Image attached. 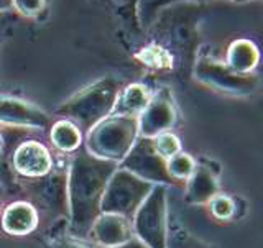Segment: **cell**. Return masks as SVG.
<instances>
[{"label":"cell","instance_id":"obj_1","mask_svg":"<svg viewBox=\"0 0 263 248\" xmlns=\"http://www.w3.org/2000/svg\"><path fill=\"white\" fill-rule=\"evenodd\" d=\"M119 163L97 158L86 148H79L68 169L69 224L68 232L86 238L96 220L101 216V202L105 187Z\"/></svg>","mask_w":263,"mask_h":248},{"label":"cell","instance_id":"obj_2","mask_svg":"<svg viewBox=\"0 0 263 248\" xmlns=\"http://www.w3.org/2000/svg\"><path fill=\"white\" fill-rule=\"evenodd\" d=\"M120 94V82L112 76H107L101 81L94 82L89 87L82 89L69 101L56 109V115L60 119L71 120L76 123L81 131L94 128L99 122L110 117L112 110Z\"/></svg>","mask_w":263,"mask_h":248},{"label":"cell","instance_id":"obj_3","mask_svg":"<svg viewBox=\"0 0 263 248\" xmlns=\"http://www.w3.org/2000/svg\"><path fill=\"white\" fill-rule=\"evenodd\" d=\"M22 193L28 202L38 211L46 224L56 220H69V197H68V169L64 164H54L45 176L16 179Z\"/></svg>","mask_w":263,"mask_h":248},{"label":"cell","instance_id":"obj_4","mask_svg":"<svg viewBox=\"0 0 263 248\" xmlns=\"http://www.w3.org/2000/svg\"><path fill=\"white\" fill-rule=\"evenodd\" d=\"M138 138V117H110L87 131L86 150L97 158L120 163Z\"/></svg>","mask_w":263,"mask_h":248},{"label":"cell","instance_id":"obj_5","mask_svg":"<svg viewBox=\"0 0 263 248\" xmlns=\"http://www.w3.org/2000/svg\"><path fill=\"white\" fill-rule=\"evenodd\" d=\"M134 235L148 248H168V186L155 184L132 219Z\"/></svg>","mask_w":263,"mask_h":248},{"label":"cell","instance_id":"obj_6","mask_svg":"<svg viewBox=\"0 0 263 248\" xmlns=\"http://www.w3.org/2000/svg\"><path fill=\"white\" fill-rule=\"evenodd\" d=\"M153 186L134 173L117 168L107 183L101 202V214H115L132 220L137 209L152 193Z\"/></svg>","mask_w":263,"mask_h":248},{"label":"cell","instance_id":"obj_7","mask_svg":"<svg viewBox=\"0 0 263 248\" xmlns=\"http://www.w3.org/2000/svg\"><path fill=\"white\" fill-rule=\"evenodd\" d=\"M119 168L134 173L152 184L176 186L168 173V160L156 151L153 138L138 137L127 156L119 163Z\"/></svg>","mask_w":263,"mask_h":248},{"label":"cell","instance_id":"obj_8","mask_svg":"<svg viewBox=\"0 0 263 248\" xmlns=\"http://www.w3.org/2000/svg\"><path fill=\"white\" fill-rule=\"evenodd\" d=\"M0 123L31 130H49L53 125L51 117L38 107L7 96H0Z\"/></svg>","mask_w":263,"mask_h":248},{"label":"cell","instance_id":"obj_9","mask_svg":"<svg viewBox=\"0 0 263 248\" xmlns=\"http://www.w3.org/2000/svg\"><path fill=\"white\" fill-rule=\"evenodd\" d=\"M219 193L217 171L205 163H197L193 175L184 183V199L194 205H208Z\"/></svg>","mask_w":263,"mask_h":248},{"label":"cell","instance_id":"obj_10","mask_svg":"<svg viewBox=\"0 0 263 248\" xmlns=\"http://www.w3.org/2000/svg\"><path fill=\"white\" fill-rule=\"evenodd\" d=\"M87 237L92 238L99 246H117L135 235L132 220L115 214H101Z\"/></svg>","mask_w":263,"mask_h":248},{"label":"cell","instance_id":"obj_11","mask_svg":"<svg viewBox=\"0 0 263 248\" xmlns=\"http://www.w3.org/2000/svg\"><path fill=\"white\" fill-rule=\"evenodd\" d=\"M175 122V110L164 96L155 97L138 117V137L153 138L163 131H170Z\"/></svg>","mask_w":263,"mask_h":248},{"label":"cell","instance_id":"obj_12","mask_svg":"<svg viewBox=\"0 0 263 248\" xmlns=\"http://www.w3.org/2000/svg\"><path fill=\"white\" fill-rule=\"evenodd\" d=\"M40 222L38 211L28 201H15L7 205L2 216V227L10 235H30Z\"/></svg>","mask_w":263,"mask_h":248},{"label":"cell","instance_id":"obj_13","mask_svg":"<svg viewBox=\"0 0 263 248\" xmlns=\"http://www.w3.org/2000/svg\"><path fill=\"white\" fill-rule=\"evenodd\" d=\"M150 94L146 87L140 84H132L127 89L120 90L117 102L112 110V115H122V117H140L148 102H150Z\"/></svg>","mask_w":263,"mask_h":248},{"label":"cell","instance_id":"obj_14","mask_svg":"<svg viewBox=\"0 0 263 248\" xmlns=\"http://www.w3.org/2000/svg\"><path fill=\"white\" fill-rule=\"evenodd\" d=\"M49 142L61 153H72L82 145V131L71 120L60 119L49 127Z\"/></svg>","mask_w":263,"mask_h":248},{"label":"cell","instance_id":"obj_15","mask_svg":"<svg viewBox=\"0 0 263 248\" xmlns=\"http://www.w3.org/2000/svg\"><path fill=\"white\" fill-rule=\"evenodd\" d=\"M196 164H197V161L193 158V156L187 153H183V151L168 160V173L173 178V181L176 183V186L186 183L189 176L193 175Z\"/></svg>","mask_w":263,"mask_h":248},{"label":"cell","instance_id":"obj_16","mask_svg":"<svg viewBox=\"0 0 263 248\" xmlns=\"http://www.w3.org/2000/svg\"><path fill=\"white\" fill-rule=\"evenodd\" d=\"M168 248H214V246L205 243L201 238H197L184 227H181L178 224H171L170 222Z\"/></svg>","mask_w":263,"mask_h":248},{"label":"cell","instance_id":"obj_17","mask_svg":"<svg viewBox=\"0 0 263 248\" xmlns=\"http://www.w3.org/2000/svg\"><path fill=\"white\" fill-rule=\"evenodd\" d=\"M208 205H209V211L212 214V217L216 220L226 222V220H230L235 216V209H237L235 201L227 194L219 193Z\"/></svg>","mask_w":263,"mask_h":248},{"label":"cell","instance_id":"obj_18","mask_svg":"<svg viewBox=\"0 0 263 248\" xmlns=\"http://www.w3.org/2000/svg\"><path fill=\"white\" fill-rule=\"evenodd\" d=\"M153 143H155L156 151H158L164 160H170L175 155L181 153L179 138L175 133H171V131H163V133L153 137Z\"/></svg>","mask_w":263,"mask_h":248},{"label":"cell","instance_id":"obj_19","mask_svg":"<svg viewBox=\"0 0 263 248\" xmlns=\"http://www.w3.org/2000/svg\"><path fill=\"white\" fill-rule=\"evenodd\" d=\"M46 248H92V246L84 238L74 237L66 230V232H60L49 237Z\"/></svg>","mask_w":263,"mask_h":248},{"label":"cell","instance_id":"obj_20","mask_svg":"<svg viewBox=\"0 0 263 248\" xmlns=\"http://www.w3.org/2000/svg\"><path fill=\"white\" fill-rule=\"evenodd\" d=\"M13 8L23 16L35 18L41 12H45L46 0H13Z\"/></svg>","mask_w":263,"mask_h":248},{"label":"cell","instance_id":"obj_21","mask_svg":"<svg viewBox=\"0 0 263 248\" xmlns=\"http://www.w3.org/2000/svg\"><path fill=\"white\" fill-rule=\"evenodd\" d=\"M94 248H148V246L140 242L137 237H132L130 240H127L125 243H122V245H117V246H99V245H96Z\"/></svg>","mask_w":263,"mask_h":248},{"label":"cell","instance_id":"obj_22","mask_svg":"<svg viewBox=\"0 0 263 248\" xmlns=\"http://www.w3.org/2000/svg\"><path fill=\"white\" fill-rule=\"evenodd\" d=\"M10 22V15L5 13V15H0V46H2V41H4V30L5 27Z\"/></svg>","mask_w":263,"mask_h":248},{"label":"cell","instance_id":"obj_23","mask_svg":"<svg viewBox=\"0 0 263 248\" xmlns=\"http://www.w3.org/2000/svg\"><path fill=\"white\" fill-rule=\"evenodd\" d=\"M13 10V0H0V15H5Z\"/></svg>","mask_w":263,"mask_h":248}]
</instances>
